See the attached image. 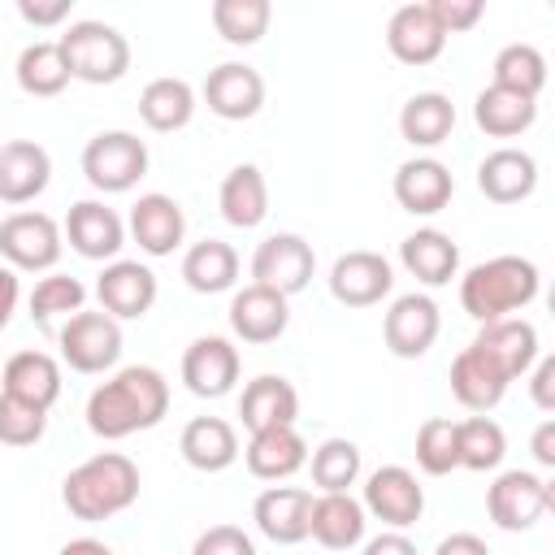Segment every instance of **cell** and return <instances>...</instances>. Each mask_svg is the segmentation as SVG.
<instances>
[{"instance_id": "obj_1", "label": "cell", "mask_w": 555, "mask_h": 555, "mask_svg": "<svg viewBox=\"0 0 555 555\" xmlns=\"http://www.w3.org/2000/svg\"><path fill=\"white\" fill-rule=\"evenodd\" d=\"M169 412V382L152 364H126L108 382H100L87 399V429L104 442L143 434L160 425Z\"/></svg>"}, {"instance_id": "obj_2", "label": "cell", "mask_w": 555, "mask_h": 555, "mask_svg": "<svg viewBox=\"0 0 555 555\" xmlns=\"http://www.w3.org/2000/svg\"><path fill=\"white\" fill-rule=\"evenodd\" d=\"M538 264L525 260V256H494V260H481L473 264L464 278H460V308L486 325V321H503L520 308H529L538 299Z\"/></svg>"}, {"instance_id": "obj_3", "label": "cell", "mask_w": 555, "mask_h": 555, "mask_svg": "<svg viewBox=\"0 0 555 555\" xmlns=\"http://www.w3.org/2000/svg\"><path fill=\"white\" fill-rule=\"evenodd\" d=\"M61 499L78 520H113L139 499V464L121 451H100L61 481Z\"/></svg>"}, {"instance_id": "obj_4", "label": "cell", "mask_w": 555, "mask_h": 555, "mask_svg": "<svg viewBox=\"0 0 555 555\" xmlns=\"http://www.w3.org/2000/svg\"><path fill=\"white\" fill-rule=\"evenodd\" d=\"M56 48L65 56L69 78L91 82V87L121 82L126 69H130V43H126V35L117 26H108V22H95V17L69 22V30L56 39Z\"/></svg>"}, {"instance_id": "obj_5", "label": "cell", "mask_w": 555, "mask_h": 555, "mask_svg": "<svg viewBox=\"0 0 555 555\" xmlns=\"http://www.w3.org/2000/svg\"><path fill=\"white\" fill-rule=\"evenodd\" d=\"M143 173H147V143L139 134H130V130H100L95 139H87V147H82V178L95 191L121 195Z\"/></svg>"}, {"instance_id": "obj_6", "label": "cell", "mask_w": 555, "mask_h": 555, "mask_svg": "<svg viewBox=\"0 0 555 555\" xmlns=\"http://www.w3.org/2000/svg\"><path fill=\"white\" fill-rule=\"evenodd\" d=\"M555 494H551V481H542L538 473H525V468H507L494 477V486L486 490V512L499 529L507 533H525L533 529L546 512H551Z\"/></svg>"}, {"instance_id": "obj_7", "label": "cell", "mask_w": 555, "mask_h": 555, "mask_svg": "<svg viewBox=\"0 0 555 555\" xmlns=\"http://www.w3.org/2000/svg\"><path fill=\"white\" fill-rule=\"evenodd\" d=\"M61 360L74 373H104L121 360V321H113L108 312H74L61 334Z\"/></svg>"}, {"instance_id": "obj_8", "label": "cell", "mask_w": 555, "mask_h": 555, "mask_svg": "<svg viewBox=\"0 0 555 555\" xmlns=\"http://www.w3.org/2000/svg\"><path fill=\"white\" fill-rule=\"evenodd\" d=\"M65 234L48 212H9L0 221V256L9 269L43 273L61 260Z\"/></svg>"}, {"instance_id": "obj_9", "label": "cell", "mask_w": 555, "mask_h": 555, "mask_svg": "<svg viewBox=\"0 0 555 555\" xmlns=\"http://www.w3.org/2000/svg\"><path fill=\"white\" fill-rule=\"evenodd\" d=\"M360 507H364V516H377L386 529H408V525H416L421 512H425V486L416 481L412 468H403V464H382V468L369 473Z\"/></svg>"}, {"instance_id": "obj_10", "label": "cell", "mask_w": 555, "mask_h": 555, "mask_svg": "<svg viewBox=\"0 0 555 555\" xmlns=\"http://www.w3.org/2000/svg\"><path fill=\"white\" fill-rule=\"evenodd\" d=\"M312 269H317V251L304 234H269L251 256V282L286 299L312 282Z\"/></svg>"}, {"instance_id": "obj_11", "label": "cell", "mask_w": 555, "mask_h": 555, "mask_svg": "<svg viewBox=\"0 0 555 555\" xmlns=\"http://www.w3.org/2000/svg\"><path fill=\"white\" fill-rule=\"evenodd\" d=\"M395 286V269L382 251H343L334 264H330V295L343 304V308H373L390 295Z\"/></svg>"}, {"instance_id": "obj_12", "label": "cell", "mask_w": 555, "mask_h": 555, "mask_svg": "<svg viewBox=\"0 0 555 555\" xmlns=\"http://www.w3.org/2000/svg\"><path fill=\"white\" fill-rule=\"evenodd\" d=\"M438 330H442L438 304H434L429 295H421V291L399 295V299L386 308V317H382V338H386L390 356H399V360L425 356V351L434 347Z\"/></svg>"}, {"instance_id": "obj_13", "label": "cell", "mask_w": 555, "mask_h": 555, "mask_svg": "<svg viewBox=\"0 0 555 555\" xmlns=\"http://www.w3.org/2000/svg\"><path fill=\"white\" fill-rule=\"evenodd\" d=\"M95 299L113 321H139L156 304V273L139 260H108L95 278Z\"/></svg>"}, {"instance_id": "obj_14", "label": "cell", "mask_w": 555, "mask_h": 555, "mask_svg": "<svg viewBox=\"0 0 555 555\" xmlns=\"http://www.w3.org/2000/svg\"><path fill=\"white\" fill-rule=\"evenodd\" d=\"M61 234L69 238V247L82 260H117V251L126 247V221L104 199H78V204H69Z\"/></svg>"}, {"instance_id": "obj_15", "label": "cell", "mask_w": 555, "mask_h": 555, "mask_svg": "<svg viewBox=\"0 0 555 555\" xmlns=\"http://www.w3.org/2000/svg\"><path fill=\"white\" fill-rule=\"evenodd\" d=\"M130 238L143 256H173L186 238V212L173 195L147 191L130 204Z\"/></svg>"}, {"instance_id": "obj_16", "label": "cell", "mask_w": 555, "mask_h": 555, "mask_svg": "<svg viewBox=\"0 0 555 555\" xmlns=\"http://www.w3.org/2000/svg\"><path fill=\"white\" fill-rule=\"evenodd\" d=\"M182 382L199 399H221L238 382V347L221 334H204L182 351Z\"/></svg>"}, {"instance_id": "obj_17", "label": "cell", "mask_w": 555, "mask_h": 555, "mask_svg": "<svg viewBox=\"0 0 555 555\" xmlns=\"http://www.w3.org/2000/svg\"><path fill=\"white\" fill-rule=\"evenodd\" d=\"M204 104L221 121H247V117H256L260 104H264V78H260V69H251L243 61H221L204 78Z\"/></svg>"}, {"instance_id": "obj_18", "label": "cell", "mask_w": 555, "mask_h": 555, "mask_svg": "<svg viewBox=\"0 0 555 555\" xmlns=\"http://www.w3.org/2000/svg\"><path fill=\"white\" fill-rule=\"evenodd\" d=\"M286 325H291L286 295H278L269 286H256V282L234 291V299H230V330H234V338H243L251 347H264V343H278L286 334Z\"/></svg>"}, {"instance_id": "obj_19", "label": "cell", "mask_w": 555, "mask_h": 555, "mask_svg": "<svg viewBox=\"0 0 555 555\" xmlns=\"http://www.w3.org/2000/svg\"><path fill=\"white\" fill-rule=\"evenodd\" d=\"M473 347L507 377V382H516V377H525L529 369H533V360L542 356V347H538V330L525 321V317H503V321H486L481 330H477V338H473Z\"/></svg>"}, {"instance_id": "obj_20", "label": "cell", "mask_w": 555, "mask_h": 555, "mask_svg": "<svg viewBox=\"0 0 555 555\" xmlns=\"http://www.w3.org/2000/svg\"><path fill=\"white\" fill-rule=\"evenodd\" d=\"M455 195V178L442 160L434 156H412L395 169V204L412 217H434L451 204Z\"/></svg>"}, {"instance_id": "obj_21", "label": "cell", "mask_w": 555, "mask_h": 555, "mask_svg": "<svg viewBox=\"0 0 555 555\" xmlns=\"http://www.w3.org/2000/svg\"><path fill=\"white\" fill-rule=\"evenodd\" d=\"M308 516H312V490H299V486H269L251 503L256 529L278 546L304 542L308 538Z\"/></svg>"}, {"instance_id": "obj_22", "label": "cell", "mask_w": 555, "mask_h": 555, "mask_svg": "<svg viewBox=\"0 0 555 555\" xmlns=\"http://www.w3.org/2000/svg\"><path fill=\"white\" fill-rule=\"evenodd\" d=\"M52 182V156L35 139H9L0 143V199L4 204H30Z\"/></svg>"}, {"instance_id": "obj_23", "label": "cell", "mask_w": 555, "mask_h": 555, "mask_svg": "<svg viewBox=\"0 0 555 555\" xmlns=\"http://www.w3.org/2000/svg\"><path fill=\"white\" fill-rule=\"evenodd\" d=\"M386 48H390V56L403 61V65H429V61L442 56L447 35H442V26L434 22L429 4H399V9L390 13V22H386Z\"/></svg>"}, {"instance_id": "obj_24", "label": "cell", "mask_w": 555, "mask_h": 555, "mask_svg": "<svg viewBox=\"0 0 555 555\" xmlns=\"http://www.w3.org/2000/svg\"><path fill=\"white\" fill-rule=\"evenodd\" d=\"M538 186V160L525 147H494L477 165V191L490 204H520Z\"/></svg>"}, {"instance_id": "obj_25", "label": "cell", "mask_w": 555, "mask_h": 555, "mask_svg": "<svg viewBox=\"0 0 555 555\" xmlns=\"http://www.w3.org/2000/svg\"><path fill=\"white\" fill-rule=\"evenodd\" d=\"M247 473L260 481H286L308 464V442L295 425H278V429H260L251 434V442L243 447Z\"/></svg>"}, {"instance_id": "obj_26", "label": "cell", "mask_w": 555, "mask_h": 555, "mask_svg": "<svg viewBox=\"0 0 555 555\" xmlns=\"http://www.w3.org/2000/svg\"><path fill=\"white\" fill-rule=\"evenodd\" d=\"M238 416H243V429L260 434V429H278V425H295L299 416V395L286 377L278 373H260L243 386L238 395Z\"/></svg>"}, {"instance_id": "obj_27", "label": "cell", "mask_w": 555, "mask_h": 555, "mask_svg": "<svg viewBox=\"0 0 555 555\" xmlns=\"http://www.w3.org/2000/svg\"><path fill=\"white\" fill-rule=\"evenodd\" d=\"M399 264L425 286H447L455 278V269H460V247H455V238L447 230L425 225V230H412L399 243Z\"/></svg>"}, {"instance_id": "obj_28", "label": "cell", "mask_w": 555, "mask_h": 555, "mask_svg": "<svg viewBox=\"0 0 555 555\" xmlns=\"http://www.w3.org/2000/svg\"><path fill=\"white\" fill-rule=\"evenodd\" d=\"M178 451L195 473H225L238 460V434L221 416H195V421H186Z\"/></svg>"}, {"instance_id": "obj_29", "label": "cell", "mask_w": 555, "mask_h": 555, "mask_svg": "<svg viewBox=\"0 0 555 555\" xmlns=\"http://www.w3.org/2000/svg\"><path fill=\"white\" fill-rule=\"evenodd\" d=\"M0 390L48 412L61 399V364L48 351H17L0 369Z\"/></svg>"}, {"instance_id": "obj_30", "label": "cell", "mask_w": 555, "mask_h": 555, "mask_svg": "<svg viewBox=\"0 0 555 555\" xmlns=\"http://www.w3.org/2000/svg\"><path fill=\"white\" fill-rule=\"evenodd\" d=\"M507 377L468 343L455 360H451V395L468 408V412H477V416H486L490 408H499V399L507 395Z\"/></svg>"}, {"instance_id": "obj_31", "label": "cell", "mask_w": 555, "mask_h": 555, "mask_svg": "<svg viewBox=\"0 0 555 555\" xmlns=\"http://www.w3.org/2000/svg\"><path fill=\"white\" fill-rule=\"evenodd\" d=\"M364 507L351 494H321L312 499L308 516V538H317L325 551H351L364 542Z\"/></svg>"}, {"instance_id": "obj_32", "label": "cell", "mask_w": 555, "mask_h": 555, "mask_svg": "<svg viewBox=\"0 0 555 555\" xmlns=\"http://www.w3.org/2000/svg\"><path fill=\"white\" fill-rule=\"evenodd\" d=\"M217 208L234 230H256L269 217V182H264V173L256 165H234L221 178Z\"/></svg>"}, {"instance_id": "obj_33", "label": "cell", "mask_w": 555, "mask_h": 555, "mask_svg": "<svg viewBox=\"0 0 555 555\" xmlns=\"http://www.w3.org/2000/svg\"><path fill=\"white\" fill-rule=\"evenodd\" d=\"M139 117L156 134H173L195 117V87L186 78H152L139 91Z\"/></svg>"}, {"instance_id": "obj_34", "label": "cell", "mask_w": 555, "mask_h": 555, "mask_svg": "<svg viewBox=\"0 0 555 555\" xmlns=\"http://www.w3.org/2000/svg\"><path fill=\"white\" fill-rule=\"evenodd\" d=\"M238 278V251L225 238H199L182 256V282L195 295H221Z\"/></svg>"}, {"instance_id": "obj_35", "label": "cell", "mask_w": 555, "mask_h": 555, "mask_svg": "<svg viewBox=\"0 0 555 555\" xmlns=\"http://www.w3.org/2000/svg\"><path fill=\"white\" fill-rule=\"evenodd\" d=\"M473 121L490 134V139H516L525 134L533 121H538V100L529 95H516V91H503V87H486L477 91L473 100Z\"/></svg>"}, {"instance_id": "obj_36", "label": "cell", "mask_w": 555, "mask_h": 555, "mask_svg": "<svg viewBox=\"0 0 555 555\" xmlns=\"http://www.w3.org/2000/svg\"><path fill=\"white\" fill-rule=\"evenodd\" d=\"M451 130H455V104L442 91H416L399 108V134L412 147H438L451 139Z\"/></svg>"}, {"instance_id": "obj_37", "label": "cell", "mask_w": 555, "mask_h": 555, "mask_svg": "<svg viewBox=\"0 0 555 555\" xmlns=\"http://www.w3.org/2000/svg\"><path fill=\"white\" fill-rule=\"evenodd\" d=\"M13 74H17V87H22L26 95H35V100H52V95H61V91L69 87L65 56H61V48H56L52 39L26 43V48L17 52Z\"/></svg>"}, {"instance_id": "obj_38", "label": "cell", "mask_w": 555, "mask_h": 555, "mask_svg": "<svg viewBox=\"0 0 555 555\" xmlns=\"http://www.w3.org/2000/svg\"><path fill=\"white\" fill-rule=\"evenodd\" d=\"M455 442H460V468H468V473H490L507 455V434L490 416L455 421Z\"/></svg>"}, {"instance_id": "obj_39", "label": "cell", "mask_w": 555, "mask_h": 555, "mask_svg": "<svg viewBox=\"0 0 555 555\" xmlns=\"http://www.w3.org/2000/svg\"><path fill=\"white\" fill-rule=\"evenodd\" d=\"M490 69H494V87L516 91V95H529V100H538L542 87H546V56L533 43H507V48H499V56H494Z\"/></svg>"}, {"instance_id": "obj_40", "label": "cell", "mask_w": 555, "mask_h": 555, "mask_svg": "<svg viewBox=\"0 0 555 555\" xmlns=\"http://www.w3.org/2000/svg\"><path fill=\"white\" fill-rule=\"evenodd\" d=\"M269 22H273L269 0H212V26L234 48L260 43L264 30H269Z\"/></svg>"}, {"instance_id": "obj_41", "label": "cell", "mask_w": 555, "mask_h": 555, "mask_svg": "<svg viewBox=\"0 0 555 555\" xmlns=\"http://www.w3.org/2000/svg\"><path fill=\"white\" fill-rule=\"evenodd\" d=\"M360 468H364V460L351 438H325L312 451V481L321 494H347L360 481Z\"/></svg>"}, {"instance_id": "obj_42", "label": "cell", "mask_w": 555, "mask_h": 555, "mask_svg": "<svg viewBox=\"0 0 555 555\" xmlns=\"http://www.w3.org/2000/svg\"><path fill=\"white\" fill-rule=\"evenodd\" d=\"M82 299H87V286L74 273H48L30 291V321L39 325H52L56 317L69 321L74 312H82Z\"/></svg>"}, {"instance_id": "obj_43", "label": "cell", "mask_w": 555, "mask_h": 555, "mask_svg": "<svg viewBox=\"0 0 555 555\" xmlns=\"http://www.w3.org/2000/svg\"><path fill=\"white\" fill-rule=\"evenodd\" d=\"M416 464L429 477H447L451 468H460V442H455V421L447 416H429L416 429Z\"/></svg>"}, {"instance_id": "obj_44", "label": "cell", "mask_w": 555, "mask_h": 555, "mask_svg": "<svg viewBox=\"0 0 555 555\" xmlns=\"http://www.w3.org/2000/svg\"><path fill=\"white\" fill-rule=\"evenodd\" d=\"M48 429V412L17 399V395H4L0 390V442L4 447H35Z\"/></svg>"}, {"instance_id": "obj_45", "label": "cell", "mask_w": 555, "mask_h": 555, "mask_svg": "<svg viewBox=\"0 0 555 555\" xmlns=\"http://www.w3.org/2000/svg\"><path fill=\"white\" fill-rule=\"evenodd\" d=\"M191 555H256V542L238 525H212L195 538Z\"/></svg>"}, {"instance_id": "obj_46", "label": "cell", "mask_w": 555, "mask_h": 555, "mask_svg": "<svg viewBox=\"0 0 555 555\" xmlns=\"http://www.w3.org/2000/svg\"><path fill=\"white\" fill-rule=\"evenodd\" d=\"M429 13L442 26V35H460V30H473L481 22L486 4L481 0H429Z\"/></svg>"}, {"instance_id": "obj_47", "label": "cell", "mask_w": 555, "mask_h": 555, "mask_svg": "<svg viewBox=\"0 0 555 555\" xmlns=\"http://www.w3.org/2000/svg\"><path fill=\"white\" fill-rule=\"evenodd\" d=\"M74 0H17V17L30 26H61L69 17Z\"/></svg>"}, {"instance_id": "obj_48", "label": "cell", "mask_w": 555, "mask_h": 555, "mask_svg": "<svg viewBox=\"0 0 555 555\" xmlns=\"http://www.w3.org/2000/svg\"><path fill=\"white\" fill-rule=\"evenodd\" d=\"M529 395L542 412H555V356H538L529 369Z\"/></svg>"}, {"instance_id": "obj_49", "label": "cell", "mask_w": 555, "mask_h": 555, "mask_svg": "<svg viewBox=\"0 0 555 555\" xmlns=\"http://www.w3.org/2000/svg\"><path fill=\"white\" fill-rule=\"evenodd\" d=\"M360 555H421V551H416V542H412L403 529H386V533L369 538Z\"/></svg>"}, {"instance_id": "obj_50", "label": "cell", "mask_w": 555, "mask_h": 555, "mask_svg": "<svg viewBox=\"0 0 555 555\" xmlns=\"http://www.w3.org/2000/svg\"><path fill=\"white\" fill-rule=\"evenodd\" d=\"M434 555H490V546H486V538L460 529V533H447V538L434 546Z\"/></svg>"}, {"instance_id": "obj_51", "label": "cell", "mask_w": 555, "mask_h": 555, "mask_svg": "<svg viewBox=\"0 0 555 555\" xmlns=\"http://www.w3.org/2000/svg\"><path fill=\"white\" fill-rule=\"evenodd\" d=\"M17 299H22V282H17V269L0 264V330L13 321V312H17Z\"/></svg>"}, {"instance_id": "obj_52", "label": "cell", "mask_w": 555, "mask_h": 555, "mask_svg": "<svg viewBox=\"0 0 555 555\" xmlns=\"http://www.w3.org/2000/svg\"><path fill=\"white\" fill-rule=\"evenodd\" d=\"M533 460L542 464V468H555V421H542L538 429H533Z\"/></svg>"}, {"instance_id": "obj_53", "label": "cell", "mask_w": 555, "mask_h": 555, "mask_svg": "<svg viewBox=\"0 0 555 555\" xmlns=\"http://www.w3.org/2000/svg\"><path fill=\"white\" fill-rule=\"evenodd\" d=\"M56 555H113V546L100 542V538H69Z\"/></svg>"}]
</instances>
